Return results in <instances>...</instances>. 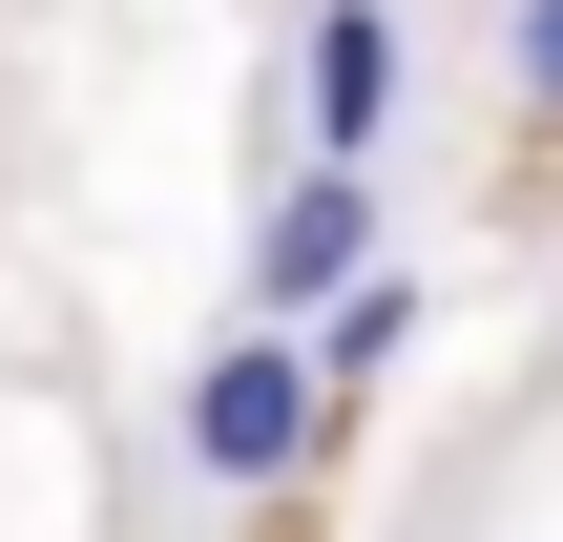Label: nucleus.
<instances>
[{"instance_id": "20e7f679", "label": "nucleus", "mask_w": 563, "mask_h": 542, "mask_svg": "<svg viewBox=\"0 0 563 542\" xmlns=\"http://www.w3.org/2000/svg\"><path fill=\"white\" fill-rule=\"evenodd\" d=\"M501 42H522V84H543V104H563V0H522Z\"/></svg>"}, {"instance_id": "f257e3e1", "label": "nucleus", "mask_w": 563, "mask_h": 542, "mask_svg": "<svg viewBox=\"0 0 563 542\" xmlns=\"http://www.w3.org/2000/svg\"><path fill=\"white\" fill-rule=\"evenodd\" d=\"M272 125H292V146L397 167V125H418V0H313V21H292V63H272Z\"/></svg>"}, {"instance_id": "7ed1b4c3", "label": "nucleus", "mask_w": 563, "mask_h": 542, "mask_svg": "<svg viewBox=\"0 0 563 542\" xmlns=\"http://www.w3.org/2000/svg\"><path fill=\"white\" fill-rule=\"evenodd\" d=\"M397 251V188L355 167V146H292L272 167V209H251V313H313L334 272H376Z\"/></svg>"}, {"instance_id": "f03ea898", "label": "nucleus", "mask_w": 563, "mask_h": 542, "mask_svg": "<svg viewBox=\"0 0 563 542\" xmlns=\"http://www.w3.org/2000/svg\"><path fill=\"white\" fill-rule=\"evenodd\" d=\"M313 418H334V376H313V334L292 313H251L209 376H188V480H230V501H272L292 460H313Z\"/></svg>"}]
</instances>
